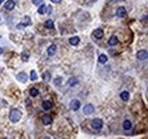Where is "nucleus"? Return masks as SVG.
Instances as JSON below:
<instances>
[{
    "label": "nucleus",
    "mask_w": 148,
    "mask_h": 139,
    "mask_svg": "<svg viewBox=\"0 0 148 139\" xmlns=\"http://www.w3.org/2000/svg\"><path fill=\"white\" fill-rule=\"evenodd\" d=\"M55 81H56V82H55V83H56V86H59V81H62V79H56V80H55Z\"/></svg>",
    "instance_id": "obj_26"
},
{
    "label": "nucleus",
    "mask_w": 148,
    "mask_h": 139,
    "mask_svg": "<svg viewBox=\"0 0 148 139\" xmlns=\"http://www.w3.org/2000/svg\"><path fill=\"white\" fill-rule=\"evenodd\" d=\"M27 75L25 74V73H19L18 75H17V80L19 81V82H26L27 81Z\"/></svg>",
    "instance_id": "obj_11"
},
{
    "label": "nucleus",
    "mask_w": 148,
    "mask_h": 139,
    "mask_svg": "<svg viewBox=\"0 0 148 139\" xmlns=\"http://www.w3.org/2000/svg\"><path fill=\"white\" fill-rule=\"evenodd\" d=\"M79 42H80V38H79V37H72V38H70V43L72 46L79 45Z\"/></svg>",
    "instance_id": "obj_13"
},
{
    "label": "nucleus",
    "mask_w": 148,
    "mask_h": 139,
    "mask_svg": "<svg viewBox=\"0 0 148 139\" xmlns=\"http://www.w3.org/2000/svg\"><path fill=\"white\" fill-rule=\"evenodd\" d=\"M94 37L96 38V39H101V38L104 37V32H102V30L97 29V30H96V31L94 32Z\"/></svg>",
    "instance_id": "obj_10"
},
{
    "label": "nucleus",
    "mask_w": 148,
    "mask_h": 139,
    "mask_svg": "<svg viewBox=\"0 0 148 139\" xmlns=\"http://www.w3.org/2000/svg\"><path fill=\"white\" fill-rule=\"evenodd\" d=\"M94 112H95V107L92 106L91 104H88V105H86V106L83 107V113L86 115H90Z\"/></svg>",
    "instance_id": "obj_3"
},
{
    "label": "nucleus",
    "mask_w": 148,
    "mask_h": 139,
    "mask_svg": "<svg viewBox=\"0 0 148 139\" xmlns=\"http://www.w3.org/2000/svg\"><path fill=\"white\" fill-rule=\"evenodd\" d=\"M3 1H5V0H0V5H1V3H2Z\"/></svg>",
    "instance_id": "obj_30"
},
{
    "label": "nucleus",
    "mask_w": 148,
    "mask_h": 139,
    "mask_svg": "<svg viewBox=\"0 0 148 139\" xmlns=\"http://www.w3.org/2000/svg\"><path fill=\"white\" fill-rule=\"evenodd\" d=\"M45 80H46V81H48V80H49V74H48V73H46V76H45Z\"/></svg>",
    "instance_id": "obj_28"
},
{
    "label": "nucleus",
    "mask_w": 148,
    "mask_h": 139,
    "mask_svg": "<svg viewBox=\"0 0 148 139\" xmlns=\"http://www.w3.org/2000/svg\"><path fill=\"white\" fill-rule=\"evenodd\" d=\"M2 54V48H0V55Z\"/></svg>",
    "instance_id": "obj_29"
},
{
    "label": "nucleus",
    "mask_w": 148,
    "mask_h": 139,
    "mask_svg": "<svg viewBox=\"0 0 148 139\" xmlns=\"http://www.w3.org/2000/svg\"><path fill=\"white\" fill-rule=\"evenodd\" d=\"M33 5H41L42 3V0H32Z\"/></svg>",
    "instance_id": "obj_23"
},
{
    "label": "nucleus",
    "mask_w": 148,
    "mask_h": 139,
    "mask_svg": "<svg viewBox=\"0 0 148 139\" xmlns=\"http://www.w3.org/2000/svg\"><path fill=\"white\" fill-rule=\"evenodd\" d=\"M51 106H52V104H51L50 100H43V102H42V108H43L45 111L50 110Z\"/></svg>",
    "instance_id": "obj_9"
},
{
    "label": "nucleus",
    "mask_w": 148,
    "mask_h": 139,
    "mask_svg": "<svg viewBox=\"0 0 148 139\" xmlns=\"http://www.w3.org/2000/svg\"><path fill=\"white\" fill-rule=\"evenodd\" d=\"M46 9H47V7L42 3V6H41L40 8L38 9V13H39V14H41V15H43V14H46V13H47V10H46Z\"/></svg>",
    "instance_id": "obj_20"
},
{
    "label": "nucleus",
    "mask_w": 148,
    "mask_h": 139,
    "mask_svg": "<svg viewBox=\"0 0 148 139\" xmlns=\"http://www.w3.org/2000/svg\"><path fill=\"white\" fill-rule=\"evenodd\" d=\"M125 15H127V10H125V8H124V7H118L117 10H116V16L124 17Z\"/></svg>",
    "instance_id": "obj_7"
},
{
    "label": "nucleus",
    "mask_w": 148,
    "mask_h": 139,
    "mask_svg": "<svg viewBox=\"0 0 148 139\" xmlns=\"http://www.w3.org/2000/svg\"><path fill=\"white\" fill-rule=\"evenodd\" d=\"M80 105L81 104L78 99H73L70 104V107H71V110H73V111H78L79 108H80Z\"/></svg>",
    "instance_id": "obj_4"
},
{
    "label": "nucleus",
    "mask_w": 148,
    "mask_h": 139,
    "mask_svg": "<svg viewBox=\"0 0 148 139\" xmlns=\"http://www.w3.org/2000/svg\"><path fill=\"white\" fill-rule=\"evenodd\" d=\"M56 50H57V47L55 45H51L48 47V49H47V53H48L49 56H52V55H55L56 54Z\"/></svg>",
    "instance_id": "obj_8"
},
{
    "label": "nucleus",
    "mask_w": 148,
    "mask_h": 139,
    "mask_svg": "<svg viewBox=\"0 0 148 139\" xmlns=\"http://www.w3.org/2000/svg\"><path fill=\"white\" fill-rule=\"evenodd\" d=\"M98 62H99L100 64H105L106 62H107V56H106V55H99Z\"/></svg>",
    "instance_id": "obj_17"
},
{
    "label": "nucleus",
    "mask_w": 148,
    "mask_h": 139,
    "mask_svg": "<svg viewBox=\"0 0 148 139\" xmlns=\"http://www.w3.org/2000/svg\"><path fill=\"white\" fill-rule=\"evenodd\" d=\"M45 26H46L47 29H52V27H54V22L51 21V19H48V21H46V23H45Z\"/></svg>",
    "instance_id": "obj_19"
},
{
    "label": "nucleus",
    "mask_w": 148,
    "mask_h": 139,
    "mask_svg": "<svg viewBox=\"0 0 148 139\" xmlns=\"http://www.w3.org/2000/svg\"><path fill=\"white\" fill-rule=\"evenodd\" d=\"M117 42H118V40H117V38H116L115 35L110 37L109 40H108V45L109 46H115V45H117Z\"/></svg>",
    "instance_id": "obj_14"
},
{
    "label": "nucleus",
    "mask_w": 148,
    "mask_h": 139,
    "mask_svg": "<svg viewBox=\"0 0 148 139\" xmlns=\"http://www.w3.org/2000/svg\"><path fill=\"white\" fill-rule=\"evenodd\" d=\"M14 7H15V1L14 0H9V1L6 2V9L11 10V9H14Z\"/></svg>",
    "instance_id": "obj_12"
},
{
    "label": "nucleus",
    "mask_w": 148,
    "mask_h": 139,
    "mask_svg": "<svg viewBox=\"0 0 148 139\" xmlns=\"http://www.w3.org/2000/svg\"><path fill=\"white\" fill-rule=\"evenodd\" d=\"M30 79H31L32 81H35L37 79H38V75H37V73H35L34 71H32V72H31V74H30Z\"/></svg>",
    "instance_id": "obj_22"
},
{
    "label": "nucleus",
    "mask_w": 148,
    "mask_h": 139,
    "mask_svg": "<svg viewBox=\"0 0 148 139\" xmlns=\"http://www.w3.org/2000/svg\"><path fill=\"white\" fill-rule=\"evenodd\" d=\"M51 122H52V118H51V115L49 114H46L42 116V123L45 124V126H49V124H51Z\"/></svg>",
    "instance_id": "obj_5"
},
{
    "label": "nucleus",
    "mask_w": 148,
    "mask_h": 139,
    "mask_svg": "<svg viewBox=\"0 0 148 139\" xmlns=\"http://www.w3.org/2000/svg\"><path fill=\"white\" fill-rule=\"evenodd\" d=\"M91 127L95 129V130L99 131L100 129L102 128V121H101V119H94V120L91 121Z\"/></svg>",
    "instance_id": "obj_2"
},
{
    "label": "nucleus",
    "mask_w": 148,
    "mask_h": 139,
    "mask_svg": "<svg viewBox=\"0 0 148 139\" xmlns=\"http://www.w3.org/2000/svg\"><path fill=\"white\" fill-rule=\"evenodd\" d=\"M22 59H23V61H25V62H26L29 58H27V56H26V55H24V54H23V55H22Z\"/></svg>",
    "instance_id": "obj_25"
},
{
    "label": "nucleus",
    "mask_w": 148,
    "mask_h": 139,
    "mask_svg": "<svg viewBox=\"0 0 148 139\" xmlns=\"http://www.w3.org/2000/svg\"><path fill=\"white\" fill-rule=\"evenodd\" d=\"M130 98V95L128 91H122L121 92V99L122 100H124V102H127V100H129Z\"/></svg>",
    "instance_id": "obj_16"
},
{
    "label": "nucleus",
    "mask_w": 148,
    "mask_h": 139,
    "mask_svg": "<svg viewBox=\"0 0 148 139\" xmlns=\"http://www.w3.org/2000/svg\"><path fill=\"white\" fill-rule=\"evenodd\" d=\"M24 18H25V22H24V26H25V25H29L30 24V23H31V21H30V17H24Z\"/></svg>",
    "instance_id": "obj_24"
},
{
    "label": "nucleus",
    "mask_w": 148,
    "mask_h": 139,
    "mask_svg": "<svg viewBox=\"0 0 148 139\" xmlns=\"http://www.w3.org/2000/svg\"><path fill=\"white\" fill-rule=\"evenodd\" d=\"M51 2H54V3H59V2H60V0H51Z\"/></svg>",
    "instance_id": "obj_27"
},
{
    "label": "nucleus",
    "mask_w": 148,
    "mask_h": 139,
    "mask_svg": "<svg viewBox=\"0 0 148 139\" xmlns=\"http://www.w3.org/2000/svg\"><path fill=\"white\" fill-rule=\"evenodd\" d=\"M22 118V112L17 108H13L10 111V114H9V119L13 123H17Z\"/></svg>",
    "instance_id": "obj_1"
},
{
    "label": "nucleus",
    "mask_w": 148,
    "mask_h": 139,
    "mask_svg": "<svg viewBox=\"0 0 148 139\" xmlns=\"http://www.w3.org/2000/svg\"><path fill=\"white\" fill-rule=\"evenodd\" d=\"M78 82H79V80L76 78H71L70 80H68V86H75V84H78Z\"/></svg>",
    "instance_id": "obj_18"
},
{
    "label": "nucleus",
    "mask_w": 148,
    "mask_h": 139,
    "mask_svg": "<svg viewBox=\"0 0 148 139\" xmlns=\"http://www.w3.org/2000/svg\"><path fill=\"white\" fill-rule=\"evenodd\" d=\"M137 58L139 61H145L147 58V51L146 50H140L137 53Z\"/></svg>",
    "instance_id": "obj_6"
},
{
    "label": "nucleus",
    "mask_w": 148,
    "mask_h": 139,
    "mask_svg": "<svg viewBox=\"0 0 148 139\" xmlns=\"http://www.w3.org/2000/svg\"><path fill=\"white\" fill-rule=\"evenodd\" d=\"M30 95L32 97H37L39 95V91H38V89H35V88H32L31 90H30Z\"/></svg>",
    "instance_id": "obj_21"
},
{
    "label": "nucleus",
    "mask_w": 148,
    "mask_h": 139,
    "mask_svg": "<svg viewBox=\"0 0 148 139\" xmlns=\"http://www.w3.org/2000/svg\"><path fill=\"white\" fill-rule=\"evenodd\" d=\"M131 128H132V123L130 122L129 120H125V121H124V122H123V129H124V130L128 131V130H130Z\"/></svg>",
    "instance_id": "obj_15"
}]
</instances>
